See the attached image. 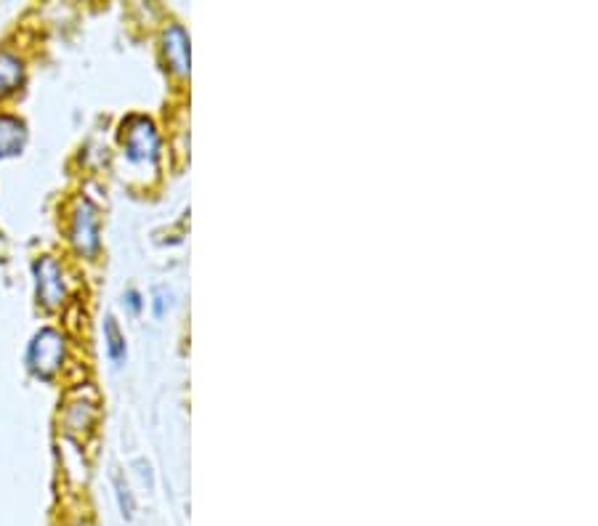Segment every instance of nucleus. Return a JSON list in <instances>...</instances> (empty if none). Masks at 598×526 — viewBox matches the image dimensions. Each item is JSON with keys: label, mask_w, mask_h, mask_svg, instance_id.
Returning <instances> with one entry per match:
<instances>
[{"label": "nucleus", "mask_w": 598, "mask_h": 526, "mask_svg": "<svg viewBox=\"0 0 598 526\" xmlns=\"http://www.w3.org/2000/svg\"><path fill=\"white\" fill-rule=\"evenodd\" d=\"M64 354H67L64 338L56 333V330L46 327V330H40L30 341V346H27V367H30L32 375L51 380L56 372L62 370Z\"/></svg>", "instance_id": "1"}, {"label": "nucleus", "mask_w": 598, "mask_h": 526, "mask_svg": "<svg viewBox=\"0 0 598 526\" xmlns=\"http://www.w3.org/2000/svg\"><path fill=\"white\" fill-rule=\"evenodd\" d=\"M123 144L125 152L133 163H147L157 157V133L155 125L147 117H128L123 123Z\"/></svg>", "instance_id": "2"}, {"label": "nucleus", "mask_w": 598, "mask_h": 526, "mask_svg": "<svg viewBox=\"0 0 598 526\" xmlns=\"http://www.w3.org/2000/svg\"><path fill=\"white\" fill-rule=\"evenodd\" d=\"M35 271V285H38V301L46 309H56L67 295V285H64V274L59 261L51 256H43L32 266Z\"/></svg>", "instance_id": "3"}, {"label": "nucleus", "mask_w": 598, "mask_h": 526, "mask_svg": "<svg viewBox=\"0 0 598 526\" xmlns=\"http://www.w3.org/2000/svg\"><path fill=\"white\" fill-rule=\"evenodd\" d=\"M72 245L83 256H96L99 250V210L91 200H80L72 218Z\"/></svg>", "instance_id": "4"}, {"label": "nucleus", "mask_w": 598, "mask_h": 526, "mask_svg": "<svg viewBox=\"0 0 598 526\" xmlns=\"http://www.w3.org/2000/svg\"><path fill=\"white\" fill-rule=\"evenodd\" d=\"M27 141V128L19 117L0 115V160L19 155Z\"/></svg>", "instance_id": "5"}, {"label": "nucleus", "mask_w": 598, "mask_h": 526, "mask_svg": "<svg viewBox=\"0 0 598 526\" xmlns=\"http://www.w3.org/2000/svg\"><path fill=\"white\" fill-rule=\"evenodd\" d=\"M24 83V64L6 48H0V99L16 93Z\"/></svg>", "instance_id": "6"}, {"label": "nucleus", "mask_w": 598, "mask_h": 526, "mask_svg": "<svg viewBox=\"0 0 598 526\" xmlns=\"http://www.w3.org/2000/svg\"><path fill=\"white\" fill-rule=\"evenodd\" d=\"M165 56H168V62L173 64V70L187 72L189 40H187V32L181 30V27H171V30L165 32Z\"/></svg>", "instance_id": "7"}, {"label": "nucleus", "mask_w": 598, "mask_h": 526, "mask_svg": "<svg viewBox=\"0 0 598 526\" xmlns=\"http://www.w3.org/2000/svg\"><path fill=\"white\" fill-rule=\"evenodd\" d=\"M104 343H107V351L112 356V362H123L125 359V338L120 333V325H117V319L109 314L104 319Z\"/></svg>", "instance_id": "8"}, {"label": "nucleus", "mask_w": 598, "mask_h": 526, "mask_svg": "<svg viewBox=\"0 0 598 526\" xmlns=\"http://www.w3.org/2000/svg\"><path fill=\"white\" fill-rule=\"evenodd\" d=\"M115 489H117V500H120V511H123L125 519H131V516H133V497H131V492H128V487H125L120 476H115Z\"/></svg>", "instance_id": "9"}]
</instances>
